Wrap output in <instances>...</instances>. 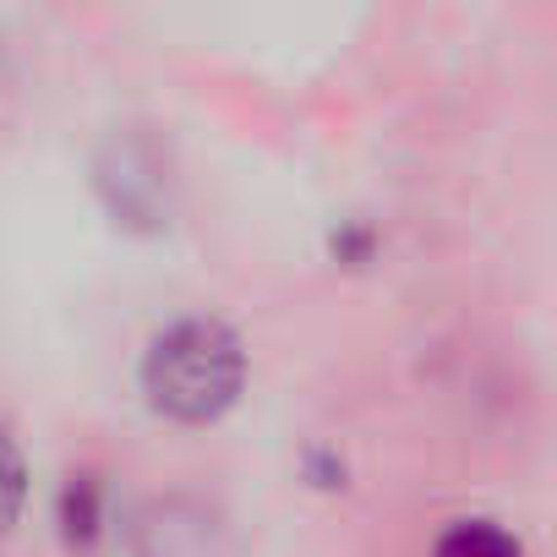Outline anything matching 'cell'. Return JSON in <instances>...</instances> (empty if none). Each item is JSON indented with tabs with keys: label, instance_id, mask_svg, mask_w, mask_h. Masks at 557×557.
Segmentation results:
<instances>
[{
	"label": "cell",
	"instance_id": "cell-1",
	"mask_svg": "<svg viewBox=\"0 0 557 557\" xmlns=\"http://www.w3.org/2000/svg\"><path fill=\"white\" fill-rule=\"evenodd\" d=\"M246 388V345L224 318L186 312L143 350V394L159 416L202 426L219 421Z\"/></svg>",
	"mask_w": 557,
	"mask_h": 557
},
{
	"label": "cell",
	"instance_id": "cell-2",
	"mask_svg": "<svg viewBox=\"0 0 557 557\" xmlns=\"http://www.w3.org/2000/svg\"><path fill=\"white\" fill-rule=\"evenodd\" d=\"M126 557H230V524L191 492L137 497L121 519Z\"/></svg>",
	"mask_w": 557,
	"mask_h": 557
},
{
	"label": "cell",
	"instance_id": "cell-3",
	"mask_svg": "<svg viewBox=\"0 0 557 557\" xmlns=\"http://www.w3.org/2000/svg\"><path fill=\"white\" fill-rule=\"evenodd\" d=\"M104 170H126V186L110 197L115 202V213H126V224H159L164 213H170V202H164V175H159V159H153V148H143L137 137H115L110 143V159H104Z\"/></svg>",
	"mask_w": 557,
	"mask_h": 557
},
{
	"label": "cell",
	"instance_id": "cell-4",
	"mask_svg": "<svg viewBox=\"0 0 557 557\" xmlns=\"http://www.w3.org/2000/svg\"><path fill=\"white\" fill-rule=\"evenodd\" d=\"M432 557H524V546H519V535H508L497 519H454V524L437 535Z\"/></svg>",
	"mask_w": 557,
	"mask_h": 557
},
{
	"label": "cell",
	"instance_id": "cell-5",
	"mask_svg": "<svg viewBox=\"0 0 557 557\" xmlns=\"http://www.w3.org/2000/svg\"><path fill=\"white\" fill-rule=\"evenodd\" d=\"M28 503V459H23V443L12 437V426L0 421V535L17 524Z\"/></svg>",
	"mask_w": 557,
	"mask_h": 557
}]
</instances>
